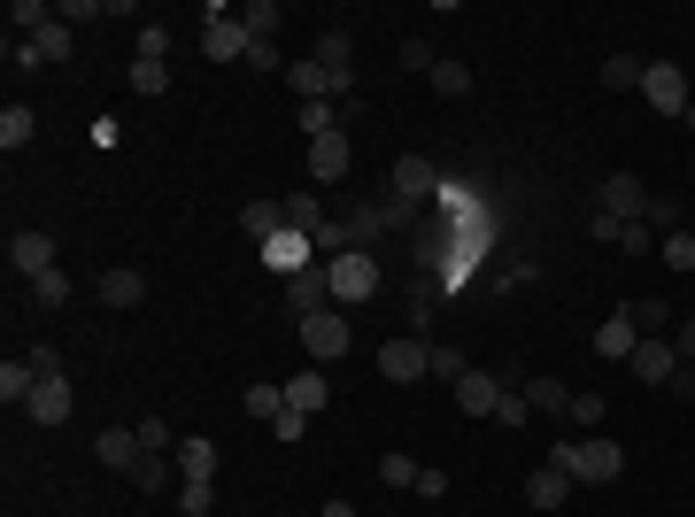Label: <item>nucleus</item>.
Listing matches in <instances>:
<instances>
[{
	"mask_svg": "<svg viewBox=\"0 0 695 517\" xmlns=\"http://www.w3.org/2000/svg\"><path fill=\"white\" fill-rule=\"evenodd\" d=\"M549 464L572 471V487H611V479L626 471V448H619V441H602V433H587V441H557Z\"/></svg>",
	"mask_w": 695,
	"mask_h": 517,
	"instance_id": "obj_1",
	"label": "nucleus"
},
{
	"mask_svg": "<svg viewBox=\"0 0 695 517\" xmlns=\"http://www.w3.org/2000/svg\"><path fill=\"white\" fill-rule=\"evenodd\" d=\"M325 279H332V309H356V301H371V294H379V263H371L364 247L325 255Z\"/></svg>",
	"mask_w": 695,
	"mask_h": 517,
	"instance_id": "obj_2",
	"label": "nucleus"
},
{
	"mask_svg": "<svg viewBox=\"0 0 695 517\" xmlns=\"http://www.w3.org/2000/svg\"><path fill=\"white\" fill-rule=\"evenodd\" d=\"M294 340H302V356L325 371V364H340L348 348H356V324H348L340 309H317V317H302V332H294Z\"/></svg>",
	"mask_w": 695,
	"mask_h": 517,
	"instance_id": "obj_3",
	"label": "nucleus"
},
{
	"mask_svg": "<svg viewBox=\"0 0 695 517\" xmlns=\"http://www.w3.org/2000/svg\"><path fill=\"white\" fill-rule=\"evenodd\" d=\"M642 101H649L657 116H687V109H695V85H687L680 62H649V70H642Z\"/></svg>",
	"mask_w": 695,
	"mask_h": 517,
	"instance_id": "obj_4",
	"label": "nucleus"
},
{
	"mask_svg": "<svg viewBox=\"0 0 695 517\" xmlns=\"http://www.w3.org/2000/svg\"><path fill=\"white\" fill-rule=\"evenodd\" d=\"M425 371H432V340H425V332H394L387 348H379V379L410 386V379H425Z\"/></svg>",
	"mask_w": 695,
	"mask_h": 517,
	"instance_id": "obj_5",
	"label": "nucleus"
},
{
	"mask_svg": "<svg viewBox=\"0 0 695 517\" xmlns=\"http://www.w3.org/2000/svg\"><path fill=\"white\" fill-rule=\"evenodd\" d=\"M332 85H340V94H348V85H356V39H348V24H325L317 32V54H309Z\"/></svg>",
	"mask_w": 695,
	"mask_h": 517,
	"instance_id": "obj_6",
	"label": "nucleus"
},
{
	"mask_svg": "<svg viewBox=\"0 0 695 517\" xmlns=\"http://www.w3.org/2000/svg\"><path fill=\"white\" fill-rule=\"evenodd\" d=\"M247 47H255V39H247V24H240V9H217V16L202 24V54H209V62H247Z\"/></svg>",
	"mask_w": 695,
	"mask_h": 517,
	"instance_id": "obj_7",
	"label": "nucleus"
},
{
	"mask_svg": "<svg viewBox=\"0 0 695 517\" xmlns=\"http://www.w3.org/2000/svg\"><path fill=\"white\" fill-rule=\"evenodd\" d=\"M309 186H340L348 179V162H356V155H348V132H325V139H309Z\"/></svg>",
	"mask_w": 695,
	"mask_h": 517,
	"instance_id": "obj_8",
	"label": "nucleus"
},
{
	"mask_svg": "<svg viewBox=\"0 0 695 517\" xmlns=\"http://www.w3.org/2000/svg\"><path fill=\"white\" fill-rule=\"evenodd\" d=\"M626 364H634V379H642V386H672V379H680L672 340H657V332H649V340H634V356H626Z\"/></svg>",
	"mask_w": 695,
	"mask_h": 517,
	"instance_id": "obj_9",
	"label": "nucleus"
},
{
	"mask_svg": "<svg viewBox=\"0 0 695 517\" xmlns=\"http://www.w3.org/2000/svg\"><path fill=\"white\" fill-rule=\"evenodd\" d=\"M425 194H441V170H432L425 155H394V201H402V209H417Z\"/></svg>",
	"mask_w": 695,
	"mask_h": 517,
	"instance_id": "obj_10",
	"label": "nucleus"
},
{
	"mask_svg": "<svg viewBox=\"0 0 695 517\" xmlns=\"http://www.w3.org/2000/svg\"><path fill=\"white\" fill-rule=\"evenodd\" d=\"M286 309H294V324L317 317V309H332V279H325V263H309V271L286 279Z\"/></svg>",
	"mask_w": 695,
	"mask_h": 517,
	"instance_id": "obj_11",
	"label": "nucleus"
},
{
	"mask_svg": "<svg viewBox=\"0 0 695 517\" xmlns=\"http://www.w3.org/2000/svg\"><path fill=\"white\" fill-rule=\"evenodd\" d=\"M449 394H456V409H464V417H495V409H502V394H510V386H502V379H495V371H464V379H456V386H449Z\"/></svg>",
	"mask_w": 695,
	"mask_h": 517,
	"instance_id": "obj_12",
	"label": "nucleus"
},
{
	"mask_svg": "<svg viewBox=\"0 0 695 517\" xmlns=\"http://www.w3.org/2000/svg\"><path fill=\"white\" fill-rule=\"evenodd\" d=\"M9 271L47 279L54 271V232H9Z\"/></svg>",
	"mask_w": 695,
	"mask_h": 517,
	"instance_id": "obj_13",
	"label": "nucleus"
},
{
	"mask_svg": "<svg viewBox=\"0 0 695 517\" xmlns=\"http://www.w3.org/2000/svg\"><path fill=\"white\" fill-rule=\"evenodd\" d=\"M595 201H602V217H642V209H649V186L634 179V170H611Z\"/></svg>",
	"mask_w": 695,
	"mask_h": 517,
	"instance_id": "obj_14",
	"label": "nucleus"
},
{
	"mask_svg": "<svg viewBox=\"0 0 695 517\" xmlns=\"http://www.w3.org/2000/svg\"><path fill=\"white\" fill-rule=\"evenodd\" d=\"M94 294H101V309H139V301H147V271L117 263V271H101V279H94Z\"/></svg>",
	"mask_w": 695,
	"mask_h": 517,
	"instance_id": "obj_15",
	"label": "nucleus"
},
{
	"mask_svg": "<svg viewBox=\"0 0 695 517\" xmlns=\"http://www.w3.org/2000/svg\"><path fill=\"white\" fill-rule=\"evenodd\" d=\"M139 433H132V424H109V433L94 441V464H109V471H139Z\"/></svg>",
	"mask_w": 695,
	"mask_h": 517,
	"instance_id": "obj_16",
	"label": "nucleus"
},
{
	"mask_svg": "<svg viewBox=\"0 0 695 517\" xmlns=\"http://www.w3.org/2000/svg\"><path fill=\"white\" fill-rule=\"evenodd\" d=\"M70 402H77V394H70V371H54V379H39V394H32L24 409H32V424H62Z\"/></svg>",
	"mask_w": 695,
	"mask_h": 517,
	"instance_id": "obj_17",
	"label": "nucleus"
},
{
	"mask_svg": "<svg viewBox=\"0 0 695 517\" xmlns=\"http://www.w3.org/2000/svg\"><path fill=\"white\" fill-rule=\"evenodd\" d=\"M634 340H642V332H634V317H626V309H611V317L595 324V356H611V364H626V356H634Z\"/></svg>",
	"mask_w": 695,
	"mask_h": 517,
	"instance_id": "obj_18",
	"label": "nucleus"
},
{
	"mask_svg": "<svg viewBox=\"0 0 695 517\" xmlns=\"http://www.w3.org/2000/svg\"><path fill=\"white\" fill-rule=\"evenodd\" d=\"M309 255H317V239H302V232L264 239V263H271V271H286V279H294V271H309Z\"/></svg>",
	"mask_w": 695,
	"mask_h": 517,
	"instance_id": "obj_19",
	"label": "nucleus"
},
{
	"mask_svg": "<svg viewBox=\"0 0 695 517\" xmlns=\"http://www.w3.org/2000/svg\"><path fill=\"white\" fill-rule=\"evenodd\" d=\"M325 402H332V386H325V371H317V364L286 379V409H302V417H317Z\"/></svg>",
	"mask_w": 695,
	"mask_h": 517,
	"instance_id": "obj_20",
	"label": "nucleus"
},
{
	"mask_svg": "<svg viewBox=\"0 0 695 517\" xmlns=\"http://www.w3.org/2000/svg\"><path fill=\"white\" fill-rule=\"evenodd\" d=\"M526 502H534V509H564V502H572V471L541 464V471L526 479Z\"/></svg>",
	"mask_w": 695,
	"mask_h": 517,
	"instance_id": "obj_21",
	"label": "nucleus"
},
{
	"mask_svg": "<svg viewBox=\"0 0 695 517\" xmlns=\"http://www.w3.org/2000/svg\"><path fill=\"white\" fill-rule=\"evenodd\" d=\"M279 209H286V232H302V239H317V232H325V224H332V217H325V209H317V194H309V186H302V194H286V201H279Z\"/></svg>",
	"mask_w": 695,
	"mask_h": 517,
	"instance_id": "obj_22",
	"label": "nucleus"
},
{
	"mask_svg": "<svg viewBox=\"0 0 695 517\" xmlns=\"http://www.w3.org/2000/svg\"><path fill=\"white\" fill-rule=\"evenodd\" d=\"M139 494H170V487H186V471H179V456H139Z\"/></svg>",
	"mask_w": 695,
	"mask_h": 517,
	"instance_id": "obj_23",
	"label": "nucleus"
},
{
	"mask_svg": "<svg viewBox=\"0 0 695 517\" xmlns=\"http://www.w3.org/2000/svg\"><path fill=\"white\" fill-rule=\"evenodd\" d=\"M240 232H247V239H279V232H286V209H279V201H247V209H240Z\"/></svg>",
	"mask_w": 695,
	"mask_h": 517,
	"instance_id": "obj_24",
	"label": "nucleus"
},
{
	"mask_svg": "<svg viewBox=\"0 0 695 517\" xmlns=\"http://www.w3.org/2000/svg\"><path fill=\"white\" fill-rule=\"evenodd\" d=\"M526 402H534L541 417H564V409H572V386H564V379H526Z\"/></svg>",
	"mask_w": 695,
	"mask_h": 517,
	"instance_id": "obj_25",
	"label": "nucleus"
},
{
	"mask_svg": "<svg viewBox=\"0 0 695 517\" xmlns=\"http://www.w3.org/2000/svg\"><path fill=\"white\" fill-rule=\"evenodd\" d=\"M286 85H294L302 101H332V94H340V85H332V77H325L317 62H294V70H286Z\"/></svg>",
	"mask_w": 695,
	"mask_h": 517,
	"instance_id": "obj_26",
	"label": "nucleus"
},
{
	"mask_svg": "<svg viewBox=\"0 0 695 517\" xmlns=\"http://www.w3.org/2000/svg\"><path fill=\"white\" fill-rule=\"evenodd\" d=\"M32 132H39V116H32L24 101H9V109H0V147H32Z\"/></svg>",
	"mask_w": 695,
	"mask_h": 517,
	"instance_id": "obj_27",
	"label": "nucleus"
},
{
	"mask_svg": "<svg viewBox=\"0 0 695 517\" xmlns=\"http://www.w3.org/2000/svg\"><path fill=\"white\" fill-rule=\"evenodd\" d=\"M32 394H39V371L9 356V364H0V402H32Z\"/></svg>",
	"mask_w": 695,
	"mask_h": 517,
	"instance_id": "obj_28",
	"label": "nucleus"
},
{
	"mask_svg": "<svg viewBox=\"0 0 695 517\" xmlns=\"http://www.w3.org/2000/svg\"><path fill=\"white\" fill-rule=\"evenodd\" d=\"M9 24H16L24 39H39L47 24H62V9H47V0H16V9H9Z\"/></svg>",
	"mask_w": 695,
	"mask_h": 517,
	"instance_id": "obj_29",
	"label": "nucleus"
},
{
	"mask_svg": "<svg viewBox=\"0 0 695 517\" xmlns=\"http://www.w3.org/2000/svg\"><path fill=\"white\" fill-rule=\"evenodd\" d=\"M170 456H179V471H186V479H209V471H217V441H179Z\"/></svg>",
	"mask_w": 695,
	"mask_h": 517,
	"instance_id": "obj_30",
	"label": "nucleus"
},
{
	"mask_svg": "<svg viewBox=\"0 0 695 517\" xmlns=\"http://www.w3.org/2000/svg\"><path fill=\"white\" fill-rule=\"evenodd\" d=\"M642 70H649V62H634V54H611V62H602V85H611V94H642Z\"/></svg>",
	"mask_w": 695,
	"mask_h": 517,
	"instance_id": "obj_31",
	"label": "nucleus"
},
{
	"mask_svg": "<svg viewBox=\"0 0 695 517\" xmlns=\"http://www.w3.org/2000/svg\"><path fill=\"white\" fill-rule=\"evenodd\" d=\"M240 409H247L255 424H271V417L286 409V386H247V394H240Z\"/></svg>",
	"mask_w": 695,
	"mask_h": 517,
	"instance_id": "obj_32",
	"label": "nucleus"
},
{
	"mask_svg": "<svg viewBox=\"0 0 695 517\" xmlns=\"http://www.w3.org/2000/svg\"><path fill=\"white\" fill-rule=\"evenodd\" d=\"M432 94H441V101H464V94H472V70H464V62H432Z\"/></svg>",
	"mask_w": 695,
	"mask_h": 517,
	"instance_id": "obj_33",
	"label": "nucleus"
},
{
	"mask_svg": "<svg viewBox=\"0 0 695 517\" xmlns=\"http://www.w3.org/2000/svg\"><path fill=\"white\" fill-rule=\"evenodd\" d=\"M240 24H247V39H271V32H279V0H247Z\"/></svg>",
	"mask_w": 695,
	"mask_h": 517,
	"instance_id": "obj_34",
	"label": "nucleus"
},
{
	"mask_svg": "<svg viewBox=\"0 0 695 517\" xmlns=\"http://www.w3.org/2000/svg\"><path fill=\"white\" fill-rule=\"evenodd\" d=\"M564 417L580 424V433H595V424L611 417V402H602V394H572V409H564Z\"/></svg>",
	"mask_w": 695,
	"mask_h": 517,
	"instance_id": "obj_35",
	"label": "nucleus"
},
{
	"mask_svg": "<svg viewBox=\"0 0 695 517\" xmlns=\"http://www.w3.org/2000/svg\"><path fill=\"white\" fill-rule=\"evenodd\" d=\"M32 54H39V62H70V24H47V32L32 39Z\"/></svg>",
	"mask_w": 695,
	"mask_h": 517,
	"instance_id": "obj_36",
	"label": "nucleus"
},
{
	"mask_svg": "<svg viewBox=\"0 0 695 517\" xmlns=\"http://www.w3.org/2000/svg\"><path fill=\"white\" fill-rule=\"evenodd\" d=\"M417 471H425V464H410V456H379V487H402V494H410Z\"/></svg>",
	"mask_w": 695,
	"mask_h": 517,
	"instance_id": "obj_37",
	"label": "nucleus"
},
{
	"mask_svg": "<svg viewBox=\"0 0 695 517\" xmlns=\"http://www.w3.org/2000/svg\"><path fill=\"white\" fill-rule=\"evenodd\" d=\"M139 448H147V456H170V448H179V433H170L162 417H139Z\"/></svg>",
	"mask_w": 695,
	"mask_h": 517,
	"instance_id": "obj_38",
	"label": "nucleus"
},
{
	"mask_svg": "<svg viewBox=\"0 0 695 517\" xmlns=\"http://www.w3.org/2000/svg\"><path fill=\"white\" fill-rule=\"evenodd\" d=\"M657 247H664V263H672V271H695V232H664Z\"/></svg>",
	"mask_w": 695,
	"mask_h": 517,
	"instance_id": "obj_39",
	"label": "nucleus"
},
{
	"mask_svg": "<svg viewBox=\"0 0 695 517\" xmlns=\"http://www.w3.org/2000/svg\"><path fill=\"white\" fill-rule=\"evenodd\" d=\"M139 62H170V24H139Z\"/></svg>",
	"mask_w": 695,
	"mask_h": 517,
	"instance_id": "obj_40",
	"label": "nucleus"
},
{
	"mask_svg": "<svg viewBox=\"0 0 695 517\" xmlns=\"http://www.w3.org/2000/svg\"><path fill=\"white\" fill-rule=\"evenodd\" d=\"M302 132H309V139H325V132H340V116H332V101H302Z\"/></svg>",
	"mask_w": 695,
	"mask_h": 517,
	"instance_id": "obj_41",
	"label": "nucleus"
},
{
	"mask_svg": "<svg viewBox=\"0 0 695 517\" xmlns=\"http://www.w3.org/2000/svg\"><path fill=\"white\" fill-rule=\"evenodd\" d=\"M32 301H39V309H62V301H70V279H62V271L32 279Z\"/></svg>",
	"mask_w": 695,
	"mask_h": 517,
	"instance_id": "obj_42",
	"label": "nucleus"
},
{
	"mask_svg": "<svg viewBox=\"0 0 695 517\" xmlns=\"http://www.w3.org/2000/svg\"><path fill=\"white\" fill-rule=\"evenodd\" d=\"M626 317H634V332H642V340H649L657 324H672V309H664V301H626Z\"/></svg>",
	"mask_w": 695,
	"mask_h": 517,
	"instance_id": "obj_43",
	"label": "nucleus"
},
{
	"mask_svg": "<svg viewBox=\"0 0 695 517\" xmlns=\"http://www.w3.org/2000/svg\"><path fill=\"white\" fill-rule=\"evenodd\" d=\"M179 509H186V517H209V509H217L209 479H186V487H179Z\"/></svg>",
	"mask_w": 695,
	"mask_h": 517,
	"instance_id": "obj_44",
	"label": "nucleus"
},
{
	"mask_svg": "<svg viewBox=\"0 0 695 517\" xmlns=\"http://www.w3.org/2000/svg\"><path fill=\"white\" fill-rule=\"evenodd\" d=\"M472 364H464V348H432V379H441V386H456Z\"/></svg>",
	"mask_w": 695,
	"mask_h": 517,
	"instance_id": "obj_45",
	"label": "nucleus"
},
{
	"mask_svg": "<svg viewBox=\"0 0 695 517\" xmlns=\"http://www.w3.org/2000/svg\"><path fill=\"white\" fill-rule=\"evenodd\" d=\"M619 247H626V255H649V247H657V232H649L642 217H626V224H619Z\"/></svg>",
	"mask_w": 695,
	"mask_h": 517,
	"instance_id": "obj_46",
	"label": "nucleus"
},
{
	"mask_svg": "<svg viewBox=\"0 0 695 517\" xmlns=\"http://www.w3.org/2000/svg\"><path fill=\"white\" fill-rule=\"evenodd\" d=\"M132 85H139V94H170V70L162 62H132Z\"/></svg>",
	"mask_w": 695,
	"mask_h": 517,
	"instance_id": "obj_47",
	"label": "nucleus"
},
{
	"mask_svg": "<svg viewBox=\"0 0 695 517\" xmlns=\"http://www.w3.org/2000/svg\"><path fill=\"white\" fill-rule=\"evenodd\" d=\"M642 224H649V232H680V201H649Z\"/></svg>",
	"mask_w": 695,
	"mask_h": 517,
	"instance_id": "obj_48",
	"label": "nucleus"
},
{
	"mask_svg": "<svg viewBox=\"0 0 695 517\" xmlns=\"http://www.w3.org/2000/svg\"><path fill=\"white\" fill-rule=\"evenodd\" d=\"M247 70H255V77H279V47L255 39V47H247Z\"/></svg>",
	"mask_w": 695,
	"mask_h": 517,
	"instance_id": "obj_49",
	"label": "nucleus"
},
{
	"mask_svg": "<svg viewBox=\"0 0 695 517\" xmlns=\"http://www.w3.org/2000/svg\"><path fill=\"white\" fill-rule=\"evenodd\" d=\"M410 494H417V502H449V471H417Z\"/></svg>",
	"mask_w": 695,
	"mask_h": 517,
	"instance_id": "obj_50",
	"label": "nucleus"
},
{
	"mask_svg": "<svg viewBox=\"0 0 695 517\" xmlns=\"http://www.w3.org/2000/svg\"><path fill=\"white\" fill-rule=\"evenodd\" d=\"M24 364H32V371H39V379H54V371H62V348H54V340H39V348H32V356H24Z\"/></svg>",
	"mask_w": 695,
	"mask_h": 517,
	"instance_id": "obj_51",
	"label": "nucleus"
},
{
	"mask_svg": "<svg viewBox=\"0 0 695 517\" xmlns=\"http://www.w3.org/2000/svg\"><path fill=\"white\" fill-rule=\"evenodd\" d=\"M432 62H441V54H432L425 39H402V70H425V77H432Z\"/></svg>",
	"mask_w": 695,
	"mask_h": 517,
	"instance_id": "obj_52",
	"label": "nucleus"
},
{
	"mask_svg": "<svg viewBox=\"0 0 695 517\" xmlns=\"http://www.w3.org/2000/svg\"><path fill=\"white\" fill-rule=\"evenodd\" d=\"M271 433H279V441H302V433H309V417H302V409H279V417H271Z\"/></svg>",
	"mask_w": 695,
	"mask_h": 517,
	"instance_id": "obj_53",
	"label": "nucleus"
},
{
	"mask_svg": "<svg viewBox=\"0 0 695 517\" xmlns=\"http://www.w3.org/2000/svg\"><path fill=\"white\" fill-rule=\"evenodd\" d=\"M672 356H680V364H695V317H687V324L672 332Z\"/></svg>",
	"mask_w": 695,
	"mask_h": 517,
	"instance_id": "obj_54",
	"label": "nucleus"
},
{
	"mask_svg": "<svg viewBox=\"0 0 695 517\" xmlns=\"http://www.w3.org/2000/svg\"><path fill=\"white\" fill-rule=\"evenodd\" d=\"M325 517H356V509H348V502H325Z\"/></svg>",
	"mask_w": 695,
	"mask_h": 517,
	"instance_id": "obj_55",
	"label": "nucleus"
},
{
	"mask_svg": "<svg viewBox=\"0 0 695 517\" xmlns=\"http://www.w3.org/2000/svg\"><path fill=\"white\" fill-rule=\"evenodd\" d=\"M687 379H695V364H687Z\"/></svg>",
	"mask_w": 695,
	"mask_h": 517,
	"instance_id": "obj_56",
	"label": "nucleus"
},
{
	"mask_svg": "<svg viewBox=\"0 0 695 517\" xmlns=\"http://www.w3.org/2000/svg\"><path fill=\"white\" fill-rule=\"evenodd\" d=\"M687 124H695V109H687Z\"/></svg>",
	"mask_w": 695,
	"mask_h": 517,
	"instance_id": "obj_57",
	"label": "nucleus"
}]
</instances>
